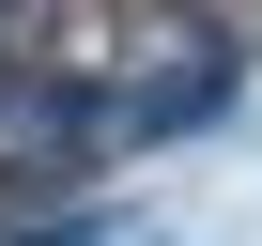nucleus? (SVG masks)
<instances>
[{"instance_id":"1","label":"nucleus","mask_w":262,"mask_h":246,"mask_svg":"<svg viewBox=\"0 0 262 246\" xmlns=\"http://www.w3.org/2000/svg\"><path fill=\"white\" fill-rule=\"evenodd\" d=\"M0 246H139V231H123L108 200H62V215H16V231H0Z\"/></svg>"}]
</instances>
